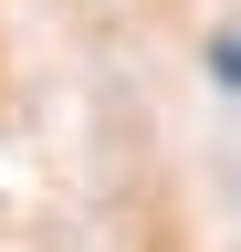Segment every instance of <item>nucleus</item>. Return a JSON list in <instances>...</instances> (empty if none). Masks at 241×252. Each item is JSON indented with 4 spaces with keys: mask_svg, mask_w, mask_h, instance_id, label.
<instances>
[{
    "mask_svg": "<svg viewBox=\"0 0 241 252\" xmlns=\"http://www.w3.org/2000/svg\"><path fill=\"white\" fill-rule=\"evenodd\" d=\"M220 84H241V32H220Z\"/></svg>",
    "mask_w": 241,
    "mask_h": 252,
    "instance_id": "f257e3e1",
    "label": "nucleus"
}]
</instances>
